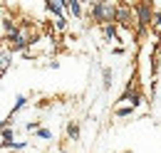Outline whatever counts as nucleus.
<instances>
[{
    "label": "nucleus",
    "mask_w": 161,
    "mask_h": 153,
    "mask_svg": "<svg viewBox=\"0 0 161 153\" xmlns=\"http://www.w3.org/2000/svg\"><path fill=\"white\" fill-rule=\"evenodd\" d=\"M117 10H119V3H109V0H99V3H89L87 5V18L92 20L94 25H112L117 22Z\"/></svg>",
    "instance_id": "1"
},
{
    "label": "nucleus",
    "mask_w": 161,
    "mask_h": 153,
    "mask_svg": "<svg viewBox=\"0 0 161 153\" xmlns=\"http://www.w3.org/2000/svg\"><path fill=\"white\" fill-rule=\"evenodd\" d=\"M134 15H136V32H146V30H151L156 8L149 0H141V3H134Z\"/></svg>",
    "instance_id": "2"
},
{
    "label": "nucleus",
    "mask_w": 161,
    "mask_h": 153,
    "mask_svg": "<svg viewBox=\"0 0 161 153\" xmlns=\"http://www.w3.org/2000/svg\"><path fill=\"white\" fill-rule=\"evenodd\" d=\"M117 25L119 30H131L136 32V15H134V5L131 3H119V10H117Z\"/></svg>",
    "instance_id": "3"
},
{
    "label": "nucleus",
    "mask_w": 161,
    "mask_h": 153,
    "mask_svg": "<svg viewBox=\"0 0 161 153\" xmlns=\"http://www.w3.org/2000/svg\"><path fill=\"white\" fill-rule=\"evenodd\" d=\"M18 27H20V22L15 18H10V8L3 5V40L13 37V35L18 32Z\"/></svg>",
    "instance_id": "4"
},
{
    "label": "nucleus",
    "mask_w": 161,
    "mask_h": 153,
    "mask_svg": "<svg viewBox=\"0 0 161 153\" xmlns=\"http://www.w3.org/2000/svg\"><path fill=\"white\" fill-rule=\"evenodd\" d=\"M102 30V37H104V42H121V37H119V25L117 22H112V25H104V27H99Z\"/></svg>",
    "instance_id": "5"
},
{
    "label": "nucleus",
    "mask_w": 161,
    "mask_h": 153,
    "mask_svg": "<svg viewBox=\"0 0 161 153\" xmlns=\"http://www.w3.org/2000/svg\"><path fill=\"white\" fill-rule=\"evenodd\" d=\"M45 10H47L55 20L67 18V15H64V10H62V3H60V0H47V3H45Z\"/></svg>",
    "instance_id": "6"
},
{
    "label": "nucleus",
    "mask_w": 161,
    "mask_h": 153,
    "mask_svg": "<svg viewBox=\"0 0 161 153\" xmlns=\"http://www.w3.org/2000/svg\"><path fill=\"white\" fill-rule=\"evenodd\" d=\"M64 134H67V138H69L72 143H77V141H80V136H82L80 124H77V121H67V126H64Z\"/></svg>",
    "instance_id": "7"
},
{
    "label": "nucleus",
    "mask_w": 161,
    "mask_h": 153,
    "mask_svg": "<svg viewBox=\"0 0 161 153\" xmlns=\"http://www.w3.org/2000/svg\"><path fill=\"white\" fill-rule=\"evenodd\" d=\"M27 101H30V99H27V96H25V94H20V96H15V104H13V109H10V114L5 116V119H10V121H13V116L18 114V111H22V109H25V106H27Z\"/></svg>",
    "instance_id": "8"
},
{
    "label": "nucleus",
    "mask_w": 161,
    "mask_h": 153,
    "mask_svg": "<svg viewBox=\"0 0 161 153\" xmlns=\"http://www.w3.org/2000/svg\"><path fill=\"white\" fill-rule=\"evenodd\" d=\"M67 15H72L75 20H82V18H84V5H82L80 0H69V10H67Z\"/></svg>",
    "instance_id": "9"
},
{
    "label": "nucleus",
    "mask_w": 161,
    "mask_h": 153,
    "mask_svg": "<svg viewBox=\"0 0 161 153\" xmlns=\"http://www.w3.org/2000/svg\"><path fill=\"white\" fill-rule=\"evenodd\" d=\"M10 64H13V52L3 45V59H0V72L3 74H8V69H10Z\"/></svg>",
    "instance_id": "10"
},
{
    "label": "nucleus",
    "mask_w": 161,
    "mask_h": 153,
    "mask_svg": "<svg viewBox=\"0 0 161 153\" xmlns=\"http://www.w3.org/2000/svg\"><path fill=\"white\" fill-rule=\"evenodd\" d=\"M131 114H134V106H131V104H119V106H114V116H117V119H129Z\"/></svg>",
    "instance_id": "11"
},
{
    "label": "nucleus",
    "mask_w": 161,
    "mask_h": 153,
    "mask_svg": "<svg viewBox=\"0 0 161 153\" xmlns=\"http://www.w3.org/2000/svg\"><path fill=\"white\" fill-rule=\"evenodd\" d=\"M112 84H114V72H112L109 67H104V69H102V89H107V92H109V89H112Z\"/></svg>",
    "instance_id": "12"
},
{
    "label": "nucleus",
    "mask_w": 161,
    "mask_h": 153,
    "mask_svg": "<svg viewBox=\"0 0 161 153\" xmlns=\"http://www.w3.org/2000/svg\"><path fill=\"white\" fill-rule=\"evenodd\" d=\"M55 32H67V27H69V20L67 18H60V20H55Z\"/></svg>",
    "instance_id": "13"
},
{
    "label": "nucleus",
    "mask_w": 161,
    "mask_h": 153,
    "mask_svg": "<svg viewBox=\"0 0 161 153\" xmlns=\"http://www.w3.org/2000/svg\"><path fill=\"white\" fill-rule=\"evenodd\" d=\"M37 138H45V141H50V138H52V131H50V129H45V126H42L40 131H37Z\"/></svg>",
    "instance_id": "14"
},
{
    "label": "nucleus",
    "mask_w": 161,
    "mask_h": 153,
    "mask_svg": "<svg viewBox=\"0 0 161 153\" xmlns=\"http://www.w3.org/2000/svg\"><path fill=\"white\" fill-rule=\"evenodd\" d=\"M25 148H27V141H18V143H15V148H13V151H18V153H22V151H25Z\"/></svg>",
    "instance_id": "15"
},
{
    "label": "nucleus",
    "mask_w": 161,
    "mask_h": 153,
    "mask_svg": "<svg viewBox=\"0 0 161 153\" xmlns=\"http://www.w3.org/2000/svg\"><path fill=\"white\" fill-rule=\"evenodd\" d=\"M159 126H161V124H159Z\"/></svg>",
    "instance_id": "16"
}]
</instances>
